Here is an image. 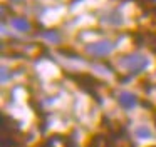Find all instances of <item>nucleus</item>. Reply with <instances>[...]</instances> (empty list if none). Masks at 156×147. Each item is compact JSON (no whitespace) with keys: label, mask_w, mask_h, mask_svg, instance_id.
Listing matches in <instances>:
<instances>
[{"label":"nucleus","mask_w":156,"mask_h":147,"mask_svg":"<svg viewBox=\"0 0 156 147\" xmlns=\"http://www.w3.org/2000/svg\"><path fill=\"white\" fill-rule=\"evenodd\" d=\"M121 63L126 70H129L131 74H136V72H141L148 62H146V59L143 55H139V53H131V55H126L124 59L121 60Z\"/></svg>","instance_id":"1"},{"label":"nucleus","mask_w":156,"mask_h":147,"mask_svg":"<svg viewBox=\"0 0 156 147\" xmlns=\"http://www.w3.org/2000/svg\"><path fill=\"white\" fill-rule=\"evenodd\" d=\"M112 43L108 42V40H102V42H96V43H91V45H87V52L92 53L94 57H102L106 55V53H109L112 50Z\"/></svg>","instance_id":"2"},{"label":"nucleus","mask_w":156,"mask_h":147,"mask_svg":"<svg viewBox=\"0 0 156 147\" xmlns=\"http://www.w3.org/2000/svg\"><path fill=\"white\" fill-rule=\"evenodd\" d=\"M119 104L122 107H126V109H131V107H134L138 104V99H136V95H133L129 92H122L119 94Z\"/></svg>","instance_id":"3"},{"label":"nucleus","mask_w":156,"mask_h":147,"mask_svg":"<svg viewBox=\"0 0 156 147\" xmlns=\"http://www.w3.org/2000/svg\"><path fill=\"white\" fill-rule=\"evenodd\" d=\"M12 25H14L17 30H24V32H27V30L30 29V23H29L27 20H24V19H14L12 20Z\"/></svg>","instance_id":"4"},{"label":"nucleus","mask_w":156,"mask_h":147,"mask_svg":"<svg viewBox=\"0 0 156 147\" xmlns=\"http://www.w3.org/2000/svg\"><path fill=\"white\" fill-rule=\"evenodd\" d=\"M136 134H138L139 137H149L151 135V132H149L148 129H144V127H139V129L136 130Z\"/></svg>","instance_id":"5"},{"label":"nucleus","mask_w":156,"mask_h":147,"mask_svg":"<svg viewBox=\"0 0 156 147\" xmlns=\"http://www.w3.org/2000/svg\"><path fill=\"white\" fill-rule=\"evenodd\" d=\"M45 37H47V39H49V40H51V39H52V40H54V42H55V43H57V42H59V35H57V33H55V32H47V33H45Z\"/></svg>","instance_id":"6"},{"label":"nucleus","mask_w":156,"mask_h":147,"mask_svg":"<svg viewBox=\"0 0 156 147\" xmlns=\"http://www.w3.org/2000/svg\"><path fill=\"white\" fill-rule=\"evenodd\" d=\"M12 2H20V0H12Z\"/></svg>","instance_id":"7"}]
</instances>
